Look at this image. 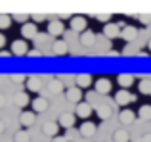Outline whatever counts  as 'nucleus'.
<instances>
[{
	"mask_svg": "<svg viewBox=\"0 0 151 142\" xmlns=\"http://www.w3.org/2000/svg\"><path fill=\"white\" fill-rule=\"evenodd\" d=\"M134 100H136V96H134L132 92H128L126 88H121L119 92H115V104H119L121 108H124V106L132 104Z\"/></svg>",
	"mask_w": 151,
	"mask_h": 142,
	"instance_id": "f257e3e1",
	"label": "nucleus"
},
{
	"mask_svg": "<svg viewBox=\"0 0 151 142\" xmlns=\"http://www.w3.org/2000/svg\"><path fill=\"white\" fill-rule=\"evenodd\" d=\"M63 31H65V27H63V21L61 19H52V21L48 23V35H52V37H61Z\"/></svg>",
	"mask_w": 151,
	"mask_h": 142,
	"instance_id": "f03ea898",
	"label": "nucleus"
},
{
	"mask_svg": "<svg viewBox=\"0 0 151 142\" xmlns=\"http://www.w3.org/2000/svg\"><path fill=\"white\" fill-rule=\"evenodd\" d=\"M96 123H92V121H84V123H81V129H78V133H81L84 138H92L94 135H96Z\"/></svg>",
	"mask_w": 151,
	"mask_h": 142,
	"instance_id": "7ed1b4c3",
	"label": "nucleus"
},
{
	"mask_svg": "<svg viewBox=\"0 0 151 142\" xmlns=\"http://www.w3.org/2000/svg\"><path fill=\"white\" fill-rule=\"evenodd\" d=\"M75 119H77V117H75V113H61V115L58 117V123H59V127H63V129H67V131H69V129H73V125H75Z\"/></svg>",
	"mask_w": 151,
	"mask_h": 142,
	"instance_id": "20e7f679",
	"label": "nucleus"
},
{
	"mask_svg": "<svg viewBox=\"0 0 151 142\" xmlns=\"http://www.w3.org/2000/svg\"><path fill=\"white\" fill-rule=\"evenodd\" d=\"M94 88H96L98 94H107V92H111V81L105 77H100L94 83Z\"/></svg>",
	"mask_w": 151,
	"mask_h": 142,
	"instance_id": "39448f33",
	"label": "nucleus"
},
{
	"mask_svg": "<svg viewBox=\"0 0 151 142\" xmlns=\"http://www.w3.org/2000/svg\"><path fill=\"white\" fill-rule=\"evenodd\" d=\"M25 86H27V90H29V92H38V90L42 88L40 77H37V75H31V77H27Z\"/></svg>",
	"mask_w": 151,
	"mask_h": 142,
	"instance_id": "423d86ee",
	"label": "nucleus"
},
{
	"mask_svg": "<svg viewBox=\"0 0 151 142\" xmlns=\"http://www.w3.org/2000/svg\"><path fill=\"white\" fill-rule=\"evenodd\" d=\"M65 98L73 104H78L82 98V92H81V86H71V88L65 90Z\"/></svg>",
	"mask_w": 151,
	"mask_h": 142,
	"instance_id": "0eeeda50",
	"label": "nucleus"
},
{
	"mask_svg": "<svg viewBox=\"0 0 151 142\" xmlns=\"http://www.w3.org/2000/svg\"><path fill=\"white\" fill-rule=\"evenodd\" d=\"M48 100L46 98H42V96H38V98H35L33 102H31V108H33V112L35 113H42V112H46L48 109Z\"/></svg>",
	"mask_w": 151,
	"mask_h": 142,
	"instance_id": "6e6552de",
	"label": "nucleus"
},
{
	"mask_svg": "<svg viewBox=\"0 0 151 142\" xmlns=\"http://www.w3.org/2000/svg\"><path fill=\"white\" fill-rule=\"evenodd\" d=\"M37 23H31V21H27V23H23V27H21V35H23V38H35L37 37Z\"/></svg>",
	"mask_w": 151,
	"mask_h": 142,
	"instance_id": "1a4fd4ad",
	"label": "nucleus"
},
{
	"mask_svg": "<svg viewBox=\"0 0 151 142\" xmlns=\"http://www.w3.org/2000/svg\"><path fill=\"white\" fill-rule=\"evenodd\" d=\"M35 119H37V113H35V112H21V115H19V123H21L25 129L33 127Z\"/></svg>",
	"mask_w": 151,
	"mask_h": 142,
	"instance_id": "9d476101",
	"label": "nucleus"
},
{
	"mask_svg": "<svg viewBox=\"0 0 151 142\" xmlns=\"http://www.w3.org/2000/svg\"><path fill=\"white\" fill-rule=\"evenodd\" d=\"M46 88H48V92H52V94H59V92H63V81L61 79H50L48 83H46Z\"/></svg>",
	"mask_w": 151,
	"mask_h": 142,
	"instance_id": "9b49d317",
	"label": "nucleus"
},
{
	"mask_svg": "<svg viewBox=\"0 0 151 142\" xmlns=\"http://www.w3.org/2000/svg\"><path fill=\"white\" fill-rule=\"evenodd\" d=\"M29 48H27V42L25 41H14L12 42V54L15 56H27Z\"/></svg>",
	"mask_w": 151,
	"mask_h": 142,
	"instance_id": "f8f14e48",
	"label": "nucleus"
},
{
	"mask_svg": "<svg viewBox=\"0 0 151 142\" xmlns=\"http://www.w3.org/2000/svg\"><path fill=\"white\" fill-rule=\"evenodd\" d=\"M52 52L55 54V56H63V54L69 52V48H67V42L61 41V38H55L54 44H52Z\"/></svg>",
	"mask_w": 151,
	"mask_h": 142,
	"instance_id": "ddd939ff",
	"label": "nucleus"
},
{
	"mask_svg": "<svg viewBox=\"0 0 151 142\" xmlns=\"http://www.w3.org/2000/svg\"><path fill=\"white\" fill-rule=\"evenodd\" d=\"M78 42H81L82 46H92L94 42H96V35H94V31H82L81 37H78Z\"/></svg>",
	"mask_w": 151,
	"mask_h": 142,
	"instance_id": "4468645a",
	"label": "nucleus"
},
{
	"mask_svg": "<svg viewBox=\"0 0 151 142\" xmlns=\"http://www.w3.org/2000/svg\"><path fill=\"white\" fill-rule=\"evenodd\" d=\"M71 29L73 31H86V17H82V15H75V17H71Z\"/></svg>",
	"mask_w": 151,
	"mask_h": 142,
	"instance_id": "2eb2a0df",
	"label": "nucleus"
},
{
	"mask_svg": "<svg viewBox=\"0 0 151 142\" xmlns=\"http://www.w3.org/2000/svg\"><path fill=\"white\" fill-rule=\"evenodd\" d=\"M121 25H115V23H107L105 27H103V35H105L107 38H115V37H121Z\"/></svg>",
	"mask_w": 151,
	"mask_h": 142,
	"instance_id": "dca6fc26",
	"label": "nucleus"
},
{
	"mask_svg": "<svg viewBox=\"0 0 151 142\" xmlns=\"http://www.w3.org/2000/svg\"><path fill=\"white\" fill-rule=\"evenodd\" d=\"M59 133V123H52V121H48V123L42 125V135L46 136H58Z\"/></svg>",
	"mask_w": 151,
	"mask_h": 142,
	"instance_id": "f3484780",
	"label": "nucleus"
},
{
	"mask_svg": "<svg viewBox=\"0 0 151 142\" xmlns=\"http://www.w3.org/2000/svg\"><path fill=\"white\" fill-rule=\"evenodd\" d=\"M90 113H92V106H90L88 102H78V104H77V117L86 119Z\"/></svg>",
	"mask_w": 151,
	"mask_h": 142,
	"instance_id": "a211bd4d",
	"label": "nucleus"
},
{
	"mask_svg": "<svg viewBox=\"0 0 151 142\" xmlns=\"http://www.w3.org/2000/svg\"><path fill=\"white\" fill-rule=\"evenodd\" d=\"M121 37H122V41L132 42L134 38L138 37V29H136V27H132V25H128V27H124V29L121 31Z\"/></svg>",
	"mask_w": 151,
	"mask_h": 142,
	"instance_id": "6ab92c4d",
	"label": "nucleus"
},
{
	"mask_svg": "<svg viewBox=\"0 0 151 142\" xmlns=\"http://www.w3.org/2000/svg\"><path fill=\"white\" fill-rule=\"evenodd\" d=\"M134 119H136V113L132 109H121V113H119V121L121 123L128 125V123H134Z\"/></svg>",
	"mask_w": 151,
	"mask_h": 142,
	"instance_id": "aec40b11",
	"label": "nucleus"
},
{
	"mask_svg": "<svg viewBox=\"0 0 151 142\" xmlns=\"http://www.w3.org/2000/svg\"><path fill=\"white\" fill-rule=\"evenodd\" d=\"M117 83L121 85V88H128V86L134 85V75H128V73H121L117 77Z\"/></svg>",
	"mask_w": 151,
	"mask_h": 142,
	"instance_id": "412c9836",
	"label": "nucleus"
},
{
	"mask_svg": "<svg viewBox=\"0 0 151 142\" xmlns=\"http://www.w3.org/2000/svg\"><path fill=\"white\" fill-rule=\"evenodd\" d=\"M111 113H113V109H111L107 104H100V106L96 108V115L100 117V119H109Z\"/></svg>",
	"mask_w": 151,
	"mask_h": 142,
	"instance_id": "4be33fe9",
	"label": "nucleus"
},
{
	"mask_svg": "<svg viewBox=\"0 0 151 142\" xmlns=\"http://www.w3.org/2000/svg\"><path fill=\"white\" fill-rule=\"evenodd\" d=\"M14 104L17 106V108H25V106L29 104V94L27 92H17L14 96Z\"/></svg>",
	"mask_w": 151,
	"mask_h": 142,
	"instance_id": "5701e85b",
	"label": "nucleus"
},
{
	"mask_svg": "<svg viewBox=\"0 0 151 142\" xmlns=\"http://www.w3.org/2000/svg\"><path fill=\"white\" fill-rule=\"evenodd\" d=\"M92 85V75L88 73H81L77 75V86H81V88H86V86Z\"/></svg>",
	"mask_w": 151,
	"mask_h": 142,
	"instance_id": "b1692460",
	"label": "nucleus"
},
{
	"mask_svg": "<svg viewBox=\"0 0 151 142\" xmlns=\"http://www.w3.org/2000/svg\"><path fill=\"white\" fill-rule=\"evenodd\" d=\"M113 140L115 142H128L130 140L128 131H124V129H117V131L113 133Z\"/></svg>",
	"mask_w": 151,
	"mask_h": 142,
	"instance_id": "393cba45",
	"label": "nucleus"
},
{
	"mask_svg": "<svg viewBox=\"0 0 151 142\" xmlns=\"http://www.w3.org/2000/svg\"><path fill=\"white\" fill-rule=\"evenodd\" d=\"M138 117L142 121H151V106L149 104H144L140 109H138Z\"/></svg>",
	"mask_w": 151,
	"mask_h": 142,
	"instance_id": "a878e982",
	"label": "nucleus"
},
{
	"mask_svg": "<svg viewBox=\"0 0 151 142\" xmlns=\"http://www.w3.org/2000/svg\"><path fill=\"white\" fill-rule=\"evenodd\" d=\"M29 140H31V135L27 129H21L14 135V142H29Z\"/></svg>",
	"mask_w": 151,
	"mask_h": 142,
	"instance_id": "bb28decb",
	"label": "nucleus"
},
{
	"mask_svg": "<svg viewBox=\"0 0 151 142\" xmlns=\"http://www.w3.org/2000/svg\"><path fill=\"white\" fill-rule=\"evenodd\" d=\"M138 90H140L142 94H151V81L149 79H142V81L138 83Z\"/></svg>",
	"mask_w": 151,
	"mask_h": 142,
	"instance_id": "cd10ccee",
	"label": "nucleus"
},
{
	"mask_svg": "<svg viewBox=\"0 0 151 142\" xmlns=\"http://www.w3.org/2000/svg\"><path fill=\"white\" fill-rule=\"evenodd\" d=\"M10 25H12V17H10V15L0 14V31H2V29H8Z\"/></svg>",
	"mask_w": 151,
	"mask_h": 142,
	"instance_id": "c85d7f7f",
	"label": "nucleus"
},
{
	"mask_svg": "<svg viewBox=\"0 0 151 142\" xmlns=\"http://www.w3.org/2000/svg\"><path fill=\"white\" fill-rule=\"evenodd\" d=\"M10 81L12 83H15V85H21V83H25L27 81V77H25V75H12V77H10Z\"/></svg>",
	"mask_w": 151,
	"mask_h": 142,
	"instance_id": "c756f323",
	"label": "nucleus"
},
{
	"mask_svg": "<svg viewBox=\"0 0 151 142\" xmlns=\"http://www.w3.org/2000/svg\"><path fill=\"white\" fill-rule=\"evenodd\" d=\"M12 19H15L17 23H27L29 21V15L27 14H15V15H12Z\"/></svg>",
	"mask_w": 151,
	"mask_h": 142,
	"instance_id": "7c9ffc66",
	"label": "nucleus"
},
{
	"mask_svg": "<svg viewBox=\"0 0 151 142\" xmlns=\"http://www.w3.org/2000/svg\"><path fill=\"white\" fill-rule=\"evenodd\" d=\"M96 19H98L100 23H109L111 15H109V14H101V15H96Z\"/></svg>",
	"mask_w": 151,
	"mask_h": 142,
	"instance_id": "2f4dec72",
	"label": "nucleus"
},
{
	"mask_svg": "<svg viewBox=\"0 0 151 142\" xmlns=\"http://www.w3.org/2000/svg\"><path fill=\"white\" fill-rule=\"evenodd\" d=\"M138 19H140V23H144V25H149L151 23V15H136Z\"/></svg>",
	"mask_w": 151,
	"mask_h": 142,
	"instance_id": "473e14b6",
	"label": "nucleus"
},
{
	"mask_svg": "<svg viewBox=\"0 0 151 142\" xmlns=\"http://www.w3.org/2000/svg\"><path fill=\"white\" fill-rule=\"evenodd\" d=\"M31 19H33V23H40V21H44V15L42 14H37V15H31Z\"/></svg>",
	"mask_w": 151,
	"mask_h": 142,
	"instance_id": "72a5a7b5",
	"label": "nucleus"
},
{
	"mask_svg": "<svg viewBox=\"0 0 151 142\" xmlns=\"http://www.w3.org/2000/svg\"><path fill=\"white\" fill-rule=\"evenodd\" d=\"M40 50H29V52H27V56H29V58H38V56H40Z\"/></svg>",
	"mask_w": 151,
	"mask_h": 142,
	"instance_id": "f704fd0d",
	"label": "nucleus"
},
{
	"mask_svg": "<svg viewBox=\"0 0 151 142\" xmlns=\"http://www.w3.org/2000/svg\"><path fill=\"white\" fill-rule=\"evenodd\" d=\"M52 142H69V138H67V136H54Z\"/></svg>",
	"mask_w": 151,
	"mask_h": 142,
	"instance_id": "c9c22d12",
	"label": "nucleus"
},
{
	"mask_svg": "<svg viewBox=\"0 0 151 142\" xmlns=\"http://www.w3.org/2000/svg\"><path fill=\"white\" fill-rule=\"evenodd\" d=\"M4 106H6V96L0 92V108H4Z\"/></svg>",
	"mask_w": 151,
	"mask_h": 142,
	"instance_id": "e433bc0d",
	"label": "nucleus"
},
{
	"mask_svg": "<svg viewBox=\"0 0 151 142\" xmlns=\"http://www.w3.org/2000/svg\"><path fill=\"white\" fill-rule=\"evenodd\" d=\"M4 44H6V37L0 33V50H2V46H4Z\"/></svg>",
	"mask_w": 151,
	"mask_h": 142,
	"instance_id": "4c0bfd02",
	"label": "nucleus"
},
{
	"mask_svg": "<svg viewBox=\"0 0 151 142\" xmlns=\"http://www.w3.org/2000/svg\"><path fill=\"white\" fill-rule=\"evenodd\" d=\"M142 142H151V133H147V135H144V138H142Z\"/></svg>",
	"mask_w": 151,
	"mask_h": 142,
	"instance_id": "58836bf2",
	"label": "nucleus"
},
{
	"mask_svg": "<svg viewBox=\"0 0 151 142\" xmlns=\"http://www.w3.org/2000/svg\"><path fill=\"white\" fill-rule=\"evenodd\" d=\"M2 133H4V123L0 121V135H2Z\"/></svg>",
	"mask_w": 151,
	"mask_h": 142,
	"instance_id": "ea45409f",
	"label": "nucleus"
},
{
	"mask_svg": "<svg viewBox=\"0 0 151 142\" xmlns=\"http://www.w3.org/2000/svg\"><path fill=\"white\" fill-rule=\"evenodd\" d=\"M147 50L151 52V38H149V42H147Z\"/></svg>",
	"mask_w": 151,
	"mask_h": 142,
	"instance_id": "a19ab883",
	"label": "nucleus"
}]
</instances>
